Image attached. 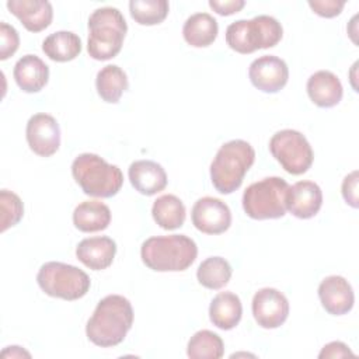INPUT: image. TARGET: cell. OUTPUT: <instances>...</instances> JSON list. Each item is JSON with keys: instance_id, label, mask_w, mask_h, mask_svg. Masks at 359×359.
I'll use <instances>...</instances> for the list:
<instances>
[{"instance_id": "1", "label": "cell", "mask_w": 359, "mask_h": 359, "mask_svg": "<svg viewBox=\"0 0 359 359\" xmlns=\"http://www.w3.org/2000/svg\"><path fill=\"white\" fill-rule=\"evenodd\" d=\"M133 324L130 302L121 294L101 299L86 325L87 338L97 346L108 348L121 344Z\"/></svg>"}, {"instance_id": "2", "label": "cell", "mask_w": 359, "mask_h": 359, "mask_svg": "<svg viewBox=\"0 0 359 359\" xmlns=\"http://www.w3.org/2000/svg\"><path fill=\"white\" fill-rule=\"evenodd\" d=\"M196 255L195 241L185 234L150 237L140 248L143 264L157 272L185 271L194 264Z\"/></svg>"}, {"instance_id": "3", "label": "cell", "mask_w": 359, "mask_h": 359, "mask_svg": "<svg viewBox=\"0 0 359 359\" xmlns=\"http://www.w3.org/2000/svg\"><path fill=\"white\" fill-rule=\"evenodd\" d=\"M254 161L255 150L248 142L234 139L222 144L210 164V180L216 191L229 195L238 189Z\"/></svg>"}, {"instance_id": "4", "label": "cell", "mask_w": 359, "mask_h": 359, "mask_svg": "<svg viewBox=\"0 0 359 359\" xmlns=\"http://www.w3.org/2000/svg\"><path fill=\"white\" fill-rule=\"evenodd\" d=\"M128 31L122 13L115 7H101L88 17L87 52L95 60L115 57L121 49Z\"/></svg>"}, {"instance_id": "5", "label": "cell", "mask_w": 359, "mask_h": 359, "mask_svg": "<svg viewBox=\"0 0 359 359\" xmlns=\"http://www.w3.org/2000/svg\"><path fill=\"white\" fill-rule=\"evenodd\" d=\"M72 175L86 195L95 198H111L123 184L121 168L94 153L79 154L72 163Z\"/></svg>"}, {"instance_id": "6", "label": "cell", "mask_w": 359, "mask_h": 359, "mask_svg": "<svg viewBox=\"0 0 359 359\" xmlns=\"http://www.w3.org/2000/svg\"><path fill=\"white\" fill-rule=\"evenodd\" d=\"M282 35L280 22L275 17L262 14L251 20L231 22L226 29V42L233 50L247 55L278 45Z\"/></svg>"}, {"instance_id": "7", "label": "cell", "mask_w": 359, "mask_h": 359, "mask_svg": "<svg viewBox=\"0 0 359 359\" xmlns=\"http://www.w3.org/2000/svg\"><path fill=\"white\" fill-rule=\"evenodd\" d=\"M289 184L280 177H266L248 185L243 194V209L251 219H279L286 213Z\"/></svg>"}, {"instance_id": "8", "label": "cell", "mask_w": 359, "mask_h": 359, "mask_svg": "<svg viewBox=\"0 0 359 359\" xmlns=\"http://www.w3.org/2000/svg\"><path fill=\"white\" fill-rule=\"evenodd\" d=\"M36 282L48 296L63 300L81 299L91 286V280L84 271L57 261L43 264L38 271Z\"/></svg>"}, {"instance_id": "9", "label": "cell", "mask_w": 359, "mask_h": 359, "mask_svg": "<svg viewBox=\"0 0 359 359\" xmlns=\"http://www.w3.org/2000/svg\"><path fill=\"white\" fill-rule=\"evenodd\" d=\"M271 154L293 175L304 174L313 164L314 153L303 133L294 129H282L269 140Z\"/></svg>"}, {"instance_id": "10", "label": "cell", "mask_w": 359, "mask_h": 359, "mask_svg": "<svg viewBox=\"0 0 359 359\" xmlns=\"http://www.w3.org/2000/svg\"><path fill=\"white\" fill-rule=\"evenodd\" d=\"M25 136L29 149L41 156L55 154L60 146V126L49 114H35L27 122Z\"/></svg>"}, {"instance_id": "11", "label": "cell", "mask_w": 359, "mask_h": 359, "mask_svg": "<svg viewBox=\"0 0 359 359\" xmlns=\"http://www.w3.org/2000/svg\"><path fill=\"white\" fill-rule=\"evenodd\" d=\"M252 314L259 327L278 328L289 316V302L278 289H259L252 297Z\"/></svg>"}, {"instance_id": "12", "label": "cell", "mask_w": 359, "mask_h": 359, "mask_svg": "<svg viewBox=\"0 0 359 359\" xmlns=\"http://www.w3.org/2000/svg\"><path fill=\"white\" fill-rule=\"evenodd\" d=\"M248 77L255 88L273 94L286 86L289 69L283 59L273 55H264L252 60L248 69Z\"/></svg>"}, {"instance_id": "13", "label": "cell", "mask_w": 359, "mask_h": 359, "mask_svg": "<svg viewBox=\"0 0 359 359\" xmlns=\"http://www.w3.org/2000/svg\"><path fill=\"white\" fill-rule=\"evenodd\" d=\"M192 224L205 234H222L231 224L229 206L217 198L203 196L192 208Z\"/></svg>"}, {"instance_id": "14", "label": "cell", "mask_w": 359, "mask_h": 359, "mask_svg": "<svg viewBox=\"0 0 359 359\" xmlns=\"http://www.w3.org/2000/svg\"><path fill=\"white\" fill-rule=\"evenodd\" d=\"M318 297L327 313L344 316L349 313L355 303V294L351 283L339 275H331L321 280Z\"/></svg>"}, {"instance_id": "15", "label": "cell", "mask_w": 359, "mask_h": 359, "mask_svg": "<svg viewBox=\"0 0 359 359\" xmlns=\"http://www.w3.org/2000/svg\"><path fill=\"white\" fill-rule=\"evenodd\" d=\"M323 205L321 188L313 181H299L289 187L286 209L299 219H310Z\"/></svg>"}, {"instance_id": "16", "label": "cell", "mask_w": 359, "mask_h": 359, "mask_svg": "<svg viewBox=\"0 0 359 359\" xmlns=\"http://www.w3.org/2000/svg\"><path fill=\"white\" fill-rule=\"evenodd\" d=\"M116 254V244L107 236L88 237L81 240L76 247L77 259L93 271L107 269Z\"/></svg>"}, {"instance_id": "17", "label": "cell", "mask_w": 359, "mask_h": 359, "mask_svg": "<svg viewBox=\"0 0 359 359\" xmlns=\"http://www.w3.org/2000/svg\"><path fill=\"white\" fill-rule=\"evenodd\" d=\"M7 8L31 32L48 28L53 18L52 4L46 0H8Z\"/></svg>"}, {"instance_id": "18", "label": "cell", "mask_w": 359, "mask_h": 359, "mask_svg": "<svg viewBox=\"0 0 359 359\" xmlns=\"http://www.w3.org/2000/svg\"><path fill=\"white\" fill-rule=\"evenodd\" d=\"M129 181L142 195L151 196L167 187V174L164 168L151 160H137L129 165Z\"/></svg>"}, {"instance_id": "19", "label": "cell", "mask_w": 359, "mask_h": 359, "mask_svg": "<svg viewBox=\"0 0 359 359\" xmlns=\"http://www.w3.org/2000/svg\"><path fill=\"white\" fill-rule=\"evenodd\" d=\"M307 94L310 100L321 108L335 107L344 95L339 79L330 70H318L307 80Z\"/></svg>"}, {"instance_id": "20", "label": "cell", "mask_w": 359, "mask_h": 359, "mask_svg": "<svg viewBox=\"0 0 359 359\" xmlns=\"http://www.w3.org/2000/svg\"><path fill=\"white\" fill-rule=\"evenodd\" d=\"M13 76L22 91L38 93L48 83L49 67L41 57L35 55H25L14 65Z\"/></svg>"}, {"instance_id": "21", "label": "cell", "mask_w": 359, "mask_h": 359, "mask_svg": "<svg viewBox=\"0 0 359 359\" xmlns=\"http://www.w3.org/2000/svg\"><path fill=\"white\" fill-rule=\"evenodd\" d=\"M243 306L237 294L220 292L213 297L209 306V317L213 325L220 330H233L241 320Z\"/></svg>"}, {"instance_id": "22", "label": "cell", "mask_w": 359, "mask_h": 359, "mask_svg": "<svg viewBox=\"0 0 359 359\" xmlns=\"http://www.w3.org/2000/svg\"><path fill=\"white\" fill-rule=\"evenodd\" d=\"M74 227L83 233L105 230L111 223L109 208L100 201H84L73 212Z\"/></svg>"}, {"instance_id": "23", "label": "cell", "mask_w": 359, "mask_h": 359, "mask_svg": "<svg viewBox=\"0 0 359 359\" xmlns=\"http://www.w3.org/2000/svg\"><path fill=\"white\" fill-rule=\"evenodd\" d=\"M219 32L217 21L208 13H195L187 18L182 27V35L188 45L205 48L215 42Z\"/></svg>"}, {"instance_id": "24", "label": "cell", "mask_w": 359, "mask_h": 359, "mask_svg": "<svg viewBox=\"0 0 359 359\" xmlns=\"http://www.w3.org/2000/svg\"><path fill=\"white\" fill-rule=\"evenodd\" d=\"M43 53L55 62H69L81 52V39L72 31H56L42 42Z\"/></svg>"}, {"instance_id": "25", "label": "cell", "mask_w": 359, "mask_h": 359, "mask_svg": "<svg viewBox=\"0 0 359 359\" xmlns=\"http://www.w3.org/2000/svg\"><path fill=\"white\" fill-rule=\"evenodd\" d=\"M95 87L98 95L105 102L116 104L122 94L128 90L129 83L126 73L119 66L107 65L97 73Z\"/></svg>"}, {"instance_id": "26", "label": "cell", "mask_w": 359, "mask_h": 359, "mask_svg": "<svg viewBox=\"0 0 359 359\" xmlns=\"http://www.w3.org/2000/svg\"><path fill=\"white\" fill-rule=\"evenodd\" d=\"M154 222L164 230L180 229L185 222V206L182 201L171 194L158 196L151 208Z\"/></svg>"}, {"instance_id": "27", "label": "cell", "mask_w": 359, "mask_h": 359, "mask_svg": "<svg viewBox=\"0 0 359 359\" xmlns=\"http://www.w3.org/2000/svg\"><path fill=\"white\" fill-rule=\"evenodd\" d=\"M231 272V266L224 258L209 257L198 266L196 278L203 287L217 290L229 283Z\"/></svg>"}, {"instance_id": "28", "label": "cell", "mask_w": 359, "mask_h": 359, "mask_svg": "<svg viewBox=\"0 0 359 359\" xmlns=\"http://www.w3.org/2000/svg\"><path fill=\"white\" fill-rule=\"evenodd\" d=\"M187 355L191 359H220L224 355L223 339L213 331L201 330L188 341Z\"/></svg>"}, {"instance_id": "29", "label": "cell", "mask_w": 359, "mask_h": 359, "mask_svg": "<svg viewBox=\"0 0 359 359\" xmlns=\"http://www.w3.org/2000/svg\"><path fill=\"white\" fill-rule=\"evenodd\" d=\"M129 10L137 24L156 25L165 20L170 6L167 0H132Z\"/></svg>"}, {"instance_id": "30", "label": "cell", "mask_w": 359, "mask_h": 359, "mask_svg": "<svg viewBox=\"0 0 359 359\" xmlns=\"http://www.w3.org/2000/svg\"><path fill=\"white\" fill-rule=\"evenodd\" d=\"M0 212H1V222H0V231L4 233L7 229L15 226L24 215V205L20 196L8 189L0 191Z\"/></svg>"}, {"instance_id": "31", "label": "cell", "mask_w": 359, "mask_h": 359, "mask_svg": "<svg viewBox=\"0 0 359 359\" xmlns=\"http://www.w3.org/2000/svg\"><path fill=\"white\" fill-rule=\"evenodd\" d=\"M20 45V36L17 29L1 21L0 22V60H6L13 56Z\"/></svg>"}, {"instance_id": "32", "label": "cell", "mask_w": 359, "mask_h": 359, "mask_svg": "<svg viewBox=\"0 0 359 359\" xmlns=\"http://www.w3.org/2000/svg\"><path fill=\"white\" fill-rule=\"evenodd\" d=\"M310 8L325 18H332L341 14L345 1L344 0H309Z\"/></svg>"}, {"instance_id": "33", "label": "cell", "mask_w": 359, "mask_h": 359, "mask_svg": "<svg viewBox=\"0 0 359 359\" xmlns=\"http://www.w3.org/2000/svg\"><path fill=\"white\" fill-rule=\"evenodd\" d=\"M342 196L348 205L358 208V171H352L342 181Z\"/></svg>"}, {"instance_id": "34", "label": "cell", "mask_w": 359, "mask_h": 359, "mask_svg": "<svg viewBox=\"0 0 359 359\" xmlns=\"http://www.w3.org/2000/svg\"><path fill=\"white\" fill-rule=\"evenodd\" d=\"M210 8L216 11L220 15H231L234 13H238L244 6V0H209Z\"/></svg>"}, {"instance_id": "35", "label": "cell", "mask_w": 359, "mask_h": 359, "mask_svg": "<svg viewBox=\"0 0 359 359\" xmlns=\"http://www.w3.org/2000/svg\"><path fill=\"white\" fill-rule=\"evenodd\" d=\"M345 356H355V353L349 349L348 345L339 341H334L327 344L321 352L318 353V358H345Z\"/></svg>"}, {"instance_id": "36", "label": "cell", "mask_w": 359, "mask_h": 359, "mask_svg": "<svg viewBox=\"0 0 359 359\" xmlns=\"http://www.w3.org/2000/svg\"><path fill=\"white\" fill-rule=\"evenodd\" d=\"M6 352H10L11 358H15V356H29V353L25 352L24 349H21L20 346H7V349H4L1 353H6Z\"/></svg>"}]
</instances>
